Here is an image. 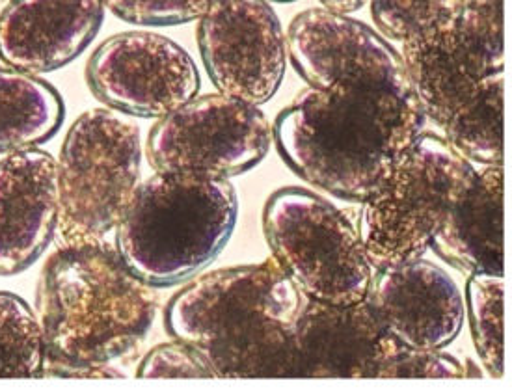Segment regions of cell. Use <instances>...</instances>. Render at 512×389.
Segmentation results:
<instances>
[{"label": "cell", "mask_w": 512, "mask_h": 389, "mask_svg": "<svg viewBox=\"0 0 512 389\" xmlns=\"http://www.w3.org/2000/svg\"><path fill=\"white\" fill-rule=\"evenodd\" d=\"M425 120L418 95L332 82L302 90L283 108L272 142L313 187L365 202L418 140Z\"/></svg>", "instance_id": "6da1fadb"}, {"label": "cell", "mask_w": 512, "mask_h": 389, "mask_svg": "<svg viewBox=\"0 0 512 389\" xmlns=\"http://www.w3.org/2000/svg\"><path fill=\"white\" fill-rule=\"evenodd\" d=\"M47 376L118 378L112 363L133 356L155 321L149 283L105 241L60 246L43 265L36 293Z\"/></svg>", "instance_id": "7a4b0ae2"}, {"label": "cell", "mask_w": 512, "mask_h": 389, "mask_svg": "<svg viewBox=\"0 0 512 389\" xmlns=\"http://www.w3.org/2000/svg\"><path fill=\"white\" fill-rule=\"evenodd\" d=\"M306 296L270 257L207 272L164 309L168 336L198 350L218 378H291Z\"/></svg>", "instance_id": "3957f363"}, {"label": "cell", "mask_w": 512, "mask_h": 389, "mask_svg": "<svg viewBox=\"0 0 512 389\" xmlns=\"http://www.w3.org/2000/svg\"><path fill=\"white\" fill-rule=\"evenodd\" d=\"M239 198L228 179L155 174L140 183L116 231L125 265L151 287L189 282L228 246Z\"/></svg>", "instance_id": "277c9868"}, {"label": "cell", "mask_w": 512, "mask_h": 389, "mask_svg": "<svg viewBox=\"0 0 512 389\" xmlns=\"http://www.w3.org/2000/svg\"><path fill=\"white\" fill-rule=\"evenodd\" d=\"M475 177L472 162L451 148L444 136L423 131L362 202L358 231L373 270L421 259Z\"/></svg>", "instance_id": "5b68a950"}, {"label": "cell", "mask_w": 512, "mask_h": 389, "mask_svg": "<svg viewBox=\"0 0 512 389\" xmlns=\"http://www.w3.org/2000/svg\"><path fill=\"white\" fill-rule=\"evenodd\" d=\"M142 142L135 123L95 108L69 129L58 168L60 246L105 241L140 187Z\"/></svg>", "instance_id": "8992f818"}, {"label": "cell", "mask_w": 512, "mask_h": 389, "mask_svg": "<svg viewBox=\"0 0 512 389\" xmlns=\"http://www.w3.org/2000/svg\"><path fill=\"white\" fill-rule=\"evenodd\" d=\"M272 259L302 295L326 304H356L369 291L373 267L358 226L308 188L285 187L263 209Z\"/></svg>", "instance_id": "52a82bcc"}, {"label": "cell", "mask_w": 512, "mask_h": 389, "mask_svg": "<svg viewBox=\"0 0 512 389\" xmlns=\"http://www.w3.org/2000/svg\"><path fill=\"white\" fill-rule=\"evenodd\" d=\"M272 127L256 107L230 95L194 97L153 125L148 161L157 174L230 179L269 155Z\"/></svg>", "instance_id": "ba28073f"}, {"label": "cell", "mask_w": 512, "mask_h": 389, "mask_svg": "<svg viewBox=\"0 0 512 389\" xmlns=\"http://www.w3.org/2000/svg\"><path fill=\"white\" fill-rule=\"evenodd\" d=\"M86 81L103 105L136 118H164L200 92V73L179 43L153 32H123L95 49Z\"/></svg>", "instance_id": "9c48e42d"}, {"label": "cell", "mask_w": 512, "mask_h": 389, "mask_svg": "<svg viewBox=\"0 0 512 389\" xmlns=\"http://www.w3.org/2000/svg\"><path fill=\"white\" fill-rule=\"evenodd\" d=\"M198 47L220 94L259 107L282 86L287 38L269 0H215L200 19Z\"/></svg>", "instance_id": "30bf717a"}, {"label": "cell", "mask_w": 512, "mask_h": 389, "mask_svg": "<svg viewBox=\"0 0 512 389\" xmlns=\"http://www.w3.org/2000/svg\"><path fill=\"white\" fill-rule=\"evenodd\" d=\"M285 38L293 68L313 88L347 82L416 95L401 53L347 14L311 8L291 21Z\"/></svg>", "instance_id": "8fae6325"}, {"label": "cell", "mask_w": 512, "mask_h": 389, "mask_svg": "<svg viewBox=\"0 0 512 389\" xmlns=\"http://www.w3.org/2000/svg\"><path fill=\"white\" fill-rule=\"evenodd\" d=\"M401 349L367 300L341 306L306 298L293 337L291 378H380Z\"/></svg>", "instance_id": "7c38bea8"}, {"label": "cell", "mask_w": 512, "mask_h": 389, "mask_svg": "<svg viewBox=\"0 0 512 389\" xmlns=\"http://www.w3.org/2000/svg\"><path fill=\"white\" fill-rule=\"evenodd\" d=\"M365 300L405 349H445L459 337L466 317L457 283L423 259L377 270Z\"/></svg>", "instance_id": "4fadbf2b"}, {"label": "cell", "mask_w": 512, "mask_h": 389, "mask_svg": "<svg viewBox=\"0 0 512 389\" xmlns=\"http://www.w3.org/2000/svg\"><path fill=\"white\" fill-rule=\"evenodd\" d=\"M103 0H10L0 12V60L30 75L73 62L94 41Z\"/></svg>", "instance_id": "5bb4252c"}, {"label": "cell", "mask_w": 512, "mask_h": 389, "mask_svg": "<svg viewBox=\"0 0 512 389\" xmlns=\"http://www.w3.org/2000/svg\"><path fill=\"white\" fill-rule=\"evenodd\" d=\"M58 226V168L53 155L23 149L0 161V276L27 270Z\"/></svg>", "instance_id": "9a60e30c"}, {"label": "cell", "mask_w": 512, "mask_h": 389, "mask_svg": "<svg viewBox=\"0 0 512 389\" xmlns=\"http://www.w3.org/2000/svg\"><path fill=\"white\" fill-rule=\"evenodd\" d=\"M455 21L403 41L401 56L419 105L438 127H444L490 77L460 40Z\"/></svg>", "instance_id": "2e32d148"}, {"label": "cell", "mask_w": 512, "mask_h": 389, "mask_svg": "<svg viewBox=\"0 0 512 389\" xmlns=\"http://www.w3.org/2000/svg\"><path fill=\"white\" fill-rule=\"evenodd\" d=\"M434 254L464 274L503 276V168L486 166L431 242Z\"/></svg>", "instance_id": "e0dca14e"}, {"label": "cell", "mask_w": 512, "mask_h": 389, "mask_svg": "<svg viewBox=\"0 0 512 389\" xmlns=\"http://www.w3.org/2000/svg\"><path fill=\"white\" fill-rule=\"evenodd\" d=\"M64 101L49 82L0 68V155L36 148L64 121Z\"/></svg>", "instance_id": "ac0fdd59"}, {"label": "cell", "mask_w": 512, "mask_h": 389, "mask_svg": "<svg viewBox=\"0 0 512 389\" xmlns=\"http://www.w3.org/2000/svg\"><path fill=\"white\" fill-rule=\"evenodd\" d=\"M503 71L486 79L445 123L444 138L466 161L486 166L503 159Z\"/></svg>", "instance_id": "d6986e66"}, {"label": "cell", "mask_w": 512, "mask_h": 389, "mask_svg": "<svg viewBox=\"0 0 512 389\" xmlns=\"http://www.w3.org/2000/svg\"><path fill=\"white\" fill-rule=\"evenodd\" d=\"M468 319L475 350L486 373L505 371V280L499 274H472L466 285Z\"/></svg>", "instance_id": "ffe728a7"}, {"label": "cell", "mask_w": 512, "mask_h": 389, "mask_svg": "<svg viewBox=\"0 0 512 389\" xmlns=\"http://www.w3.org/2000/svg\"><path fill=\"white\" fill-rule=\"evenodd\" d=\"M45 341L40 319L21 296L0 291V378L40 375Z\"/></svg>", "instance_id": "44dd1931"}, {"label": "cell", "mask_w": 512, "mask_h": 389, "mask_svg": "<svg viewBox=\"0 0 512 389\" xmlns=\"http://www.w3.org/2000/svg\"><path fill=\"white\" fill-rule=\"evenodd\" d=\"M464 0H371L378 30L390 40L405 41L457 19Z\"/></svg>", "instance_id": "7402d4cb"}, {"label": "cell", "mask_w": 512, "mask_h": 389, "mask_svg": "<svg viewBox=\"0 0 512 389\" xmlns=\"http://www.w3.org/2000/svg\"><path fill=\"white\" fill-rule=\"evenodd\" d=\"M455 27L460 40L488 75L503 71V0H464Z\"/></svg>", "instance_id": "603a6c76"}, {"label": "cell", "mask_w": 512, "mask_h": 389, "mask_svg": "<svg viewBox=\"0 0 512 389\" xmlns=\"http://www.w3.org/2000/svg\"><path fill=\"white\" fill-rule=\"evenodd\" d=\"M125 23L140 27H176L202 19L215 0H103Z\"/></svg>", "instance_id": "cb8c5ba5"}, {"label": "cell", "mask_w": 512, "mask_h": 389, "mask_svg": "<svg viewBox=\"0 0 512 389\" xmlns=\"http://www.w3.org/2000/svg\"><path fill=\"white\" fill-rule=\"evenodd\" d=\"M140 378H218L202 354L183 341L149 350L136 369Z\"/></svg>", "instance_id": "d4e9b609"}, {"label": "cell", "mask_w": 512, "mask_h": 389, "mask_svg": "<svg viewBox=\"0 0 512 389\" xmlns=\"http://www.w3.org/2000/svg\"><path fill=\"white\" fill-rule=\"evenodd\" d=\"M462 363L442 350H399L382 369L380 378H464Z\"/></svg>", "instance_id": "484cf974"}, {"label": "cell", "mask_w": 512, "mask_h": 389, "mask_svg": "<svg viewBox=\"0 0 512 389\" xmlns=\"http://www.w3.org/2000/svg\"><path fill=\"white\" fill-rule=\"evenodd\" d=\"M326 10H332L337 14H354L358 10H362L365 6V2L369 0H321Z\"/></svg>", "instance_id": "4316f807"}, {"label": "cell", "mask_w": 512, "mask_h": 389, "mask_svg": "<svg viewBox=\"0 0 512 389\" xmlns=\"http://www.w3.org/2000/svg\"><path fill=\"white\" fill-rule=\"evenodd\" d=\"M272 2H295V0H272Z\"/></svg>", "instance_id": "83f0119b"}]
</instances>
